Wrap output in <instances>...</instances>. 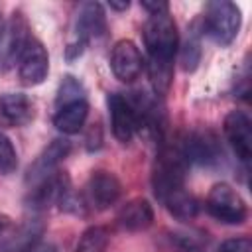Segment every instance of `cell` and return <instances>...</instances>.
<instances>
[{
  "instance_id": "obj_15",
  "label": "cell",
  "mask_w": 252,
  "mask_h": 252,
  "mask_svg": "<svg viewBox=\"0 0 252 252\" xmlns=\"http://www.w3.org/2000/svg\"><path fill=\"white\" fill-rule=\"evenodd\" d=\"M116 220H118V224H120L124 230H130V232L146 230V228L152 226V222H154V209H152V205H150L148 199L136 197V199L128 201V203L118 211Z\"/></svg>"
},
{
  "instance_id": "obj_4",
  "label": "cell",
  "mask_w": 252,
  "mask_h": 252,
  "mask_svg": "<svg viewBox=\"0 0 252 252\" xmlns=\"http://www.w3.org/2000/svg\"><path fill=\"white\" fill-rule=\"evenodd\" d=\"M207 213L224 224H242L248 217V207L244 199L228 183H217L205 201Z\"/></svg>"
},
{
  "instance_id": "obj_14",
  "label": "cell",
  "mask_w": 252,
  "mask_h": 252,
  "mask_svg": "<svg viewBox=\"0 0 252 252\" xmlns=\"http://www.w3.org/2000/svg\"><path fill=\"white\" fill-rule=\"evenodd\" d=\"M106 30V16L98 2H87L81 6L75 22L77 41L81 45H87L91 39L100 37Z\"/></svg>"
},
{
  "instance_id": "obj_8",
  "label": "cell",
  "mask_w": 252,
  "mask_h": 252,
  "mask_svg": "<svg viewBox=\"0 0 252 252\" xmlns=\"http://www.w3.org/2000/svg\"><path fill=\"white\" fill-rule=\"evenodd\" d=\"M85 193H87V201H89L91 207H94L98 211H104L120 199L122 183L112 171L96 169V171L91 173Z\"/></svg>"
},
{
  "instance_id": "obj_16",
  "label": "cell",
  "mask_w": 252,
  "mask_h": 252,
  "mask_svg": "<svg viewBox=\"0 0 252 252\" xmlns=\"http://www.w3.org/2000/svg\"><path fill=\"white\" fill-rule=\"evenodd\" d=\"M89 116V102L85 98L73 100L67 104L57 106V112L53 116V126L63 134H77Z\"/></svg>"
},
{
  "instance_id": "obj_21",
  "label": "cell",
  "mask_w": 252,
  "mask_h": 252,
  "mask_svg": "<svg viewBox=\"0 0 252 252\" xmlns=\"http://www.w3.org/2000/svg\"><path fill=\"white\" fill-rule=\"evenodd\" d=\"M16 167H18V156H16L14 144L10 142V138L0 134V173L10 175L16 171Z\"/></svg>"
},
{
  "instance_id": "obj_18",
  "label": "cell",
  "mask_w": 252,
  "mask_h": 252,
  "mask_svg": "<svg viewBox=\"0 0 252 252\" xmlns=\"http://www.w3.org/2000/svg\"><path fill=\"white\" fill-rule=\"evenodd\" d=\"M39 236H41V224L28 222L2 244L0 252H26L30 246H33L39 240Z\"/></svg>"
},
{
  "instance_id": "obj_13",
  "label": "cell",
  "mask_w": 252,
  "mask_h": 252,
  "mask_svg": "<svg viewBox=\"0 0 252 252\" xmlns=\"http://www.w3.org/2000/svg\"><path fill=\"white\" fill-rule=\"evenodd\" d=\"M33 118V104L24 93H6L0 96V124L8 128L26 126Z\"/></svg>"
},
{
  "instance_id": "obj_6",
  "label": "cell",
  "mask_w": 252,
  "mask_h": 252,
  "mask_svg": "<svg viewBox=\"0 0 252 252\" xmlns=\"http://www.w3.org/2000/svg\"><path fill=\"white\" fill-rule=\"evenodd\" d=\"M224 136L242 163L252 158V120L244 110H230L222 122Z\"/></svg>"
},
{
  "instance_id": "obj_26",
  "label": "cell",
  "mask_w": 252,
  "mask_h": 252,
  "mask_svg": "<svg viewBox=\"0 0 252 252\" xmlns=\"http://www.w3.org/2000/svg\"><path fill=\"white\" fill-rule=\"evenodd\" d=\"M26 252H57V246L51 244V242H43V240H37L33 246H30Z\"/></svg>"
},
{
  "instance_id": "obj_3",
  "label": "cell",
  "mask_w": 252,
  "mask_h": 252,
  "mask_svg": "<svg viewBox=\"0 0 252 252\" xmlns=\"http://www.w3.org/2000/svg\"><path fill=\"white\" fill-rule=\"evenodd\" d=\"M240 8L228 0L209 2L203 16V32L219 45H230L240 30Z\"/></svg>"
},
{
  "instance_id": "obj_17",
  "label": "cell",
  "mask_w": 252,
  "mask_h": 252,
  "mask_svg": "<svg viewBox=\"0 0 252 252\" xmlns=\"http://www.w3.org/2000/svg\"><path fill=\"white\" fill-rule=\"evenodd\" d=\"M161 203L169 211V215L179 220H191L199 213V201L189 191H185V187L169 193Z\"/></svg>"
},
{
  "instance_id": "obj_24",
  "label": "cell",
  "mask_w": 252,
  "mask_h": 252,
  "mask_svg": "<svg viewBox=\"0 0 252 252\" xmlns=\"http://www.w3.org/2000/svg\"><path fill=\"white\" fill-rule=\"evenodd\" d=\"M217 252H252V240L248 236H236L224 240Z\"/></svg>"
},
{
  "instance_id": "obj_22",
  "label": "cell",
  "mask_w": 252,
  "mask_h": 252,
  "mask_svg": "<svg viewBox=\"0 0 252 252\" xmlns=\"http://www.w3.org/2000/svg\"><path fill=\"white\" fill-rule=\"evenodd\" d=\"M199 57H201V47H199V39L197 37H189L187 43L183 45V51H181V63H183V69L185 71H193L199 63Z\"/></svg>"
},
{
  "instance_id": "obj_28",
  "label": "cell",
  "mask_w": 252,
  "mask_h": 252,
  "mask_svg": "<svg viewBox=\"0 0 252 252\" xmlns=\"http://www.w3.org/2000/svg\"><path fill=\"white\" fill-rule=\"evenodd\" d=\"M108 6L114 8V10H126L130 4H128V2H108Z\"/></svg>"
},
{
  "instance_id": "obj_9",
  "label": "cell",
  "mask_w": 252,
  "mask_h": 252,
  "mask_svg": "<svg viewBox=\"0 0 252 252\" xmlns=\"http://www.w3.org/2000/svg\"><path fill=\"white\" fill-rule=\"evenodd\" d=\"M110 69L114 77L122 83H132L140 77L144 69V59L132 39H120L114 43L110 53Z\"/></svg>"
},
{
  "instance_id": "obj_27",
  "label": "cell",
  "mask_w": 252,
  "mask_h": 252,
  "mask_svg": "<svg viewBox=\"0 0 252 252\" xmlns=\"http://www.w3.org/2000/svg\"><path fill=\"white\" fill-rule=\"evenodd\" d=\"M10 224H12V220H10V217H6V215H0V236L10 228Z\"/></svg>"
},
{
  "instance_id": "obj_23",
  "label": "cell",
  "mask_w": 252,
  "mask_h": 252,
  "mask_svg": "<svg viewBox=\"0 0 252 252\" xmlns=\"http://www.w3.org/2000/svg\"><path fill=\"white\" fill-rule=\"evenodd\" d=\"M171 240V248H175L177 252H197L201 248V240H197L195 236H189V234H171L169 236Z\"/></svg>"
},
{
  "instance_id": "obj_1",
  "label": "cell",
  "mask_w": 252,
  "mask_h": 252,
  "mask_svg": "<svg viewBox=\"0 0 252 252\" xmlns=\"http://www.w3.org/2000/svg\"><path fill=\"white\" fill-rule=\"evenodd\" d=\"M144 43L150 55L148 75L154 91L165 93L173 79V59L179 49V32L169 12L154 14L144 26Z\"/></svg>"
},
{
  "instance_id": "obj_5",
  "label": "cell",
  "mask_w": 252,
  "mask_h": 252,
  "mask_svg": "<svg viewBox=\"0 0 252 252\" xmlns=\"http://www.w3.org/2000/svg\"><path fill=\"white\" fill-rule=\"evenodd\" d=\"M49 73V57L43 43L30 35L18 55V75L26 87H35L45 81Z\"/></svg>"
},
{
  "instance_id": "obj_7",
  "label": "cell",
  "mask_w": 252,
  "mask_h": 252,
  "mask_svg": "<svg viewBox=\"0 0 252 252\" xmlns=\"http://www.w3.org/2000/svg\"><path fill=\"white\" fill-rule=\"evenodd\" d=\"M106 102H108L110 126H112L114 138L122 144H128L134 138L136 130L140 128L138 126V114L134 110L132 100L122 96L120 93H112V94H108Z\"/></svg>"
},
{
  "instance_id": "obj_29",
  "label": "cell",
  "mask_w": 252,
  "mask_h": 252,
  "mask_svg": "<svg viewBox=\"0 0 252 252\" xmlns=\"http://www.w3.org/2000/svg\"><path fill=\"white\" fill-rule=\"evenodd\" d=\"M2 35H4V24H2V20H0V41H2Z\"/></svg>"
},
{
  "instance_id": "obj_10",
  "label": "cell",
  "mask_w": 252,
  "mask_h": 252,
  "mask_svg": "<svg viewBox=\"0 0 252 252\" xmlns=\"http://www.w3.org/2000/svg\"><path fill=\"white\" fill-rule=\"evenodd\" d=\"M69 191H71V185H69L67 173L57 169L55 173L47 175L45 179L30 187L28 201H30V207L33 209H45L53 203H61Z\"/></svg>"
},
{
  "instance_id": "obj_12",
  "label": "cell",
  "mask_w": 252,
  "mask_h": 252,
  "mask_svg": "<svg viewBox=\"0 0 252 252\" xmlns=\"http://www.w3.org/2000/svg\"><path fill=\"white\" fill-rule=\"evenodd\" d=\"M69 152H71V144H69L67 140H63V138L53 140V142L39 154V158L33 161V165L30 167V171H28V183L35 185V183H39L41 179H45L47 175L55 173V171H57V165L69 156Z\"/></svg>"
},
{
  "instance_id": "obj_19",
  "label": "cell",
  "mask_w": 252,
  "mask_h": 252,
  "mask_svg": "<svg viewBox=\"0 0 252 252\" xmlns=\"http://www.w3.org/2000/svg\"><path fill=\"white\" fill-rule=\"evenodd\" d=\"M110 242V232L106 226H89L87 230L81 232L75 252H104Z\"/></svg>"
},
{
  "instance_id": "obj_11",
  "label": "cell",
  "mask_w": 252,
  "mask_h": 252,
  "mask_svg": "<svg viewBox=\"0 0 252 252\" xmlns=\"http://www.w3.org/2000/svg\"><path fill=\"white\" fill-rule=\"evenodd\" d=\"M179 148H181L187 163L195 161V163L211 165V163L219 161V156L222 154L217 144V138L211 132H191L185 136V140L179 142Z\"/></svg>"
},
{
  "instance_id": "obj_25",
  "label": "cell",
  "mask_w": 252,
  "mask_h": 252,
  "mask_svg": "<svg viewBox=\"0 0 252 252\" xmlns=\"http://www.w3.org/2000/svg\"><path fill=\"white\" fill-rule=\"evenodd\" d=\"M142 8H144V10H148V12H150V16L169 12V4H167V2H156V0H154V2L144 0V2H142Z\"/></svg>"
},
{
  "instance_id": "obj_20",
  "label": "cell",
  "mask_w": 252,
  "mask_h": 252,
  "mask_svg": "<svg viewBox=\"0 0 252 252\" xmlns=\"http://www.w3.org/2000/svg\"><path fill=\"white\" fill-rule=\"evenodd\" d=\"M81 98H85L83 85H81L75 77L67 75V77L63 79V83L59 85V93H57V98H55L57 106L67 104V102H73V100H81Z\"/></svg>"
},
{
  "instance_id": "obj_2",
  "label": "cell",
  "mask_w": 252,
  "mask_h": 252,
  "mask_svg": "<svg viewBox=\"0 0 252 252\" xmlns=\"http://www.w3.org/2000/svg\"><path fill=\"white\" fill-rule=\"evenodd\" d=\"M187 159L179 148V144L173 146H161L158 152L154 169H152V189L158 201H163L169 193L185 187V173H187Z\"/></svg>"
}]
</instances>
